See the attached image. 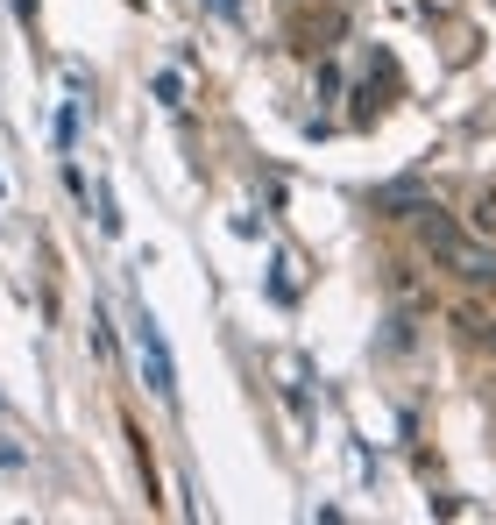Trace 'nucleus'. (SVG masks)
<instances>
[{"label": "nucleus", "mask_w": 496, "mask_h": 525, "mask_svg": "<svg viewBox=\"0 0 496 525\" xmlns=\"http://www.w3.org/2000/svg\"><path fill=\"white\" fill-rule=\"evenodd\" d=\"M419 235H426V249L468 284V291H496V256L489 249H475L461 228H454V220L440 213V206H419Z\"/></svg>", "instance_id": "obj_1"}, {"label": "nucleus", "mask_w": 496, "mask_h": 525, "mask_svg": "<svg viewBox=\"0 0 496 525\" xmlns=\"http://www.w3.org/2000/svg\"><path fill=\"white\" fill-rule=\"evenodd\" d=\"M135 355H142V377H149V391H156V398H178V377H171V355H163V334H156V320H142V327H135Z\"/></svg>", "instance_id": "obj_2"}, {"label": "nucleus", "mask_w": 496, "mask_h": 525, "mask_svg": "<svg viewBox=\"0 0 496 525\" xmlns=\"http://www.w3.org/2000/svg\"><path fill=\"white\" fill-rule=\"evenodd\" d=\"M489 348H496V334H489Z\"/></svg>", "instance_id": "obj_3"}]
</instances>
